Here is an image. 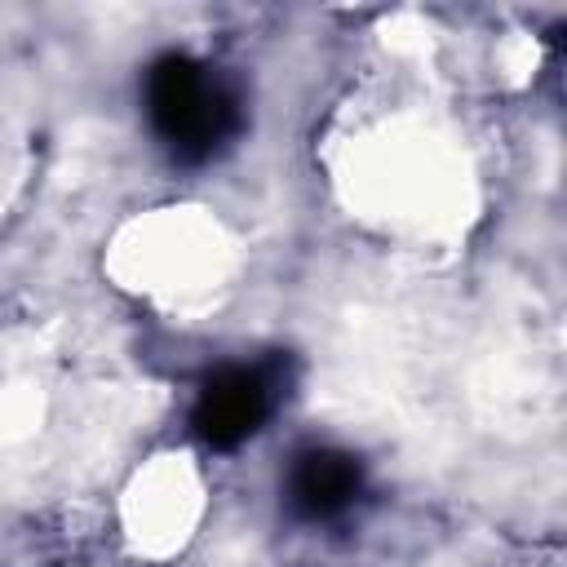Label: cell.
I'll use <instances>...</instances> for the list:
<instances>
[{"mask_svg":"<svg viewBox=\"0 0 567 567\" xmlns=\"http://www.w3.org/2000/svg\"><path fill=\"white\" fill-rule=\"evenodd\" d=\"M146 111L177 159L213 155L239 128L235 93L190 58H159L146 75Z\"/></svg>","mask_w":567,"mask_h":567,"instance_id":"1","label":"cell"},{"mask_svg":"<svg viewBox=\"0 0 567 567\" xmlns=\"http://www.w3.org/2000/svg\"><path fill=\"white\" fill-rule=\"evenodd\" d=\"M270 412V381L261 372H248V368H230V372H217L204 390H199V403H195V434L208 443V447H239L248 434L261 430Z\"/></svg>","mask_w":567,"mask_h":567,"instance_id":"2","label":"cell"},{"mask_svg":"<svg viewBox=\"0 0 567 567\" xmlns=\"http://www.w3.org/2000/svg\"><path fill=\"white\" fill-rule=\"evenodd\" d=\"M359 496V461L332 447L301 452L288 474V505L297 518H332Z\"/></svg>","mask_w":567,"mask_h":567,"instance_id":"3","label":"cell"}]
</instances>
